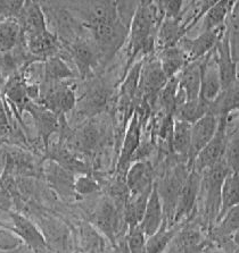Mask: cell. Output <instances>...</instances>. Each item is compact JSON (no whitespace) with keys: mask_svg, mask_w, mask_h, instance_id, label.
Wrapping results in <instances>:
<instances>
[{"mask_svg":"<svg viewBox=\"0 0 239 253\" xmlns=\"http://www.w3.org/2000/svg\"><path fill=\"white\" fill-rule=\"evenodd\" d=\"M84 26L89 30L100 65L104 66L111 63L128 40V29L120 20L114 2L96 7Z\"/></svg>","mask_w":239,"mask_h":253,"instance_id":"cell-1","label":"cell"},{"mask_svg":"<svg viewBox=\"0 0 239 253\" xmlns=\"http://www.w3.org/2000/svg\"><path fill=\"white\" fill-rule=\"evenodd\" d=\"M163 18L154 3H139L128 29V58L123 76L136 63L138 55L148 56L156 50L155 40L159 25Z\"/></svg>","mask_w":239,"mask_h":253,"instance_id":"cell-2","label":"cell"},{"mask_svg":"<svg viewBox=\"0 0 239 253\" xmlns=\"http://www.w3.org/2000/svg\"><path fill=\"white\" fill-rule=\"evenodd\" d=\"M229 171L231 170L222 159L200 172V191L205 193V217L211 228L217 223L221 203L222 184Z\"/></svg>","mask_w":239,"mask_h":253,"instance_id":"cell-3","label":"cell"},{"mask_svg":"<svg viewBox=\"0 0 239 253\" xmlns=\"http://www.w3.org/2000/svg\"><path fill=\"white\" fill-rule=\"evenodd\" d=\"M191 168L184 163H177L171 170L162 178L161 182H155L156 189L163 206L164 218L170 225H173V218L178 203L179 194L184 181Z\"/></svg>","mask_w":239,"mask_h":253,"instance_id":"cell-4","label":"cell"},{"mask_svg":"<svg viewBox=\"0 0 239 253\" xmlns=\"http://www.w3.org/2000/svg\"><path fill=\"white\" fill-rule=\"evenodd\" d=\"M33 210L34 223L38 225L44 235L49 251L55 253H68L71 250L70 229L59 218L50 216L38 209Z\"/></svg>","mask_w":239,"mask_h":253,"instance_id":"cell-5","label":"cell"},{"mask_svg":"<svg viewBox=\"0 0 239 253\" xmlns=\"http://www.w3.org/2000/svg\"><path fill=\"white\" fill-rule=\"evenodd\" d=\"M168 79L162 71L156 53L154 52L148 56H145L142 58L136 99L140 97L148 103L154 100V106H155L157 94L162 90V87L165 85Z\"/></svg>","mask_w":239,"mask_h":253,"instance_id":"cell-6","label":"cell"},{"mask_svg":"<svg viewBox=\"0 0 239 253\" xmlns=\"http://www.w3.org/2000/svg\"><path fill=\"white\" fill-rule=\"evenodd\" d=\"M8 214L11 220V227L8 228L16 234L28 250L33 253H45L49 250L40 228L32 218L14 210L9 211Z\"/></svg>","mask_w":239,"mask_h":253,"instance_id":"cell-7","label":"cell"},{"mask_svg":"<svg viewBox=\"0 0 239 253\" xmlns=\"http://www.w3.org/2000/svg\"><path fill=\"white\" fill-rule=\"evenodd\" d=\"M42 177L50 190L65 202L76 200L74 192L75 175L52 160H44Z\"/></svg>","mask_w":239,"mask_h":253,"instance_id":"cell-8","label":"cell"},{"mask_svg":"<svg viewBox=\"0 0 239 253\" xmlns=\"http://www.w3.org/2000/svg\"><path fill=\"white\" fill-rule=\"evenodd\" d=\"M227 118V117H226ZM226 118H219V126L217 133L211 141L200 150L192 160L191 169L202 172L206 168L221 162L225 156L228 136L226 133Z\"/></svg>","mask_w":239,"mask_h":253,"instance_id":"cell-9","label":"cell"},{"mask_svg":"<svg viewBox=\"0 0 239 253\" xmlns=\"http://www.w3.org/2000/svg\"><path fill=\"white\" fill-rule=\"evenodd\" d=\"M144 120L137 112L132 113L130 117L128 128L125 131L124 139L122 142L121 150L119 153V159L117 164V174L124 176L128 167L132 163V158L137 149L141 143V132Z\"/></svg>","mask_w":239,"mask_h":253,"instance_id":"cell-10","label":"cell"},{"mask_svg":"<svg viewBox=\"0 0 239 253\" xmlns=\"http://www.w3.org/2000/svg\"><path fill=\"white\" fill-rule=\"evenodd\" d=\"M200 195V172L190 169L186 181L181 187L178 203L173 218V224L183 223L186 219H190L194 211L196 202Z\"/></svg>","mask_w":239,"mask_h":253,"instance_id":"cell-11","label":"cell"},{"mask_svg":"<svg viewBox=\"0 0 239 253\" xmlns=\"http://www.w3.org/2000/svg\"><path fill=\"white\" fill-rule=\"evenodd\" d=\"M225 28L214 29L209 31H203L197 38L189 39V38H182L179 42L178 47L183 51L187 57L188 63L198 60L210 53L217 45L218 41L225 32Z\"/></svg>","mask_w":239,"mask_h":253,"instance_id":"cell-12","label":"cell"},{"mask_svg":"<svg viewBox=\"0 0 239 253\" xmlns=\"http://www.w3.org/2000/svg\"><path fill=\"white\" fill-rule=\"evenodd\" d=\"M71 58L79 76L86 80L100 65L98 52L91 40L76 39L70 44Z\"/></svg>","mask_w":239,"mask_h":253,"instance_id":"cell-13","label":"cell"},{"mask_svg":"<svg viewBox=\"0 0 239 253\" xmlns=\"http://www.w3.org/2000/svg\"><path fill=\"white\" fill-rule=\"evenodd\" d=\"M24 113H28L34 122L38 135L42 141L45 150L49 147L50 137L60 129V116L45 108L40 103L29 101L26 103Z\"/></svg>","mask_w":239,"mask_h":253,"instance_id":"cell-14","label":"cell"},{"mask_svg":"<svg viewBox=\"0 0 239 253\" xmlns=\"http://www.w3.org/2000/svg\"><path fill=\"white\" fill-rule=\"evenodd\" d=\"M210 241L200 229L183 224L167 248V253H202Z\"/></svg>","mask_w":239,"mask_h":253,"instance_id":"cell-15","label":"cell"},{"mask_svg":"<svg viewBox=\"0 0 239 253\" xmlns=\"http://www.w3.org/2000/svg\"><path fill=\"white\" fill-rule=\"evenodd\" d=\"M155 169L149 160H139L130 165L125 171L124 181L130 195H136L152 189L155 183Z\"/></svg>","mask_w":239,"mask_h":253,"instance_id":"cell-16","label":"cell"},{"mask_svg":"<svg viewBox=\"0 0 239 253\" xmlns=\"http://www.w3.org/2000/svg\"><path fill=\"white\" fill-rule=\"evenodd\" d=\"M213 55L218 66L221 86L222 89H226V87H228L233 83L238 81V64L233 59V56H231L228 37H227L226 32H223L221 38L219 39L213 50Z\"/></svg>","mask_w":239,"mask_h":253,"instance_id":"cell-17","label":"cell"},{"mask_svg":"<svg viewBox=\"0 0 239 253\" xmlns=\"http://www.w3.org/2000/svg\"><path fill=\"white\" fill-rule=\"evenodd\" d=\"M28 51L39 61H45L50 57L59 55L60 50V40L57 34L48 29L44 32L33 36L23 37Z\"/></svg>","mask_w":239,"mask_h":253,"instance_id":"cell-18","label":"cell"},{"mask_svg":"<svg viewBox=\"0 0 239 253\" xmlns=\"http://www.w3.org/2000/svg\"><path fill=\"white\" fill-rule=\"evenodd\" d=\"M219 120L213 114L207 113L191 124L190 127V168L196 155L209 143L217 133Z\"/></svg>","mask_w":239,"mask_h":253,"instance_id":"cell-19","label":"cell"},{"mask_svg":"<svg viewBox=\"0 0 239 253\" xmlns=\"http://www.w3.org/2000/svg\"><path fill=\"white\" fill-rule=\"evenodd\" d=\"M52 160V162L60 165L74 175L90 174V168L88 165L79 158L75 152L71 151L67 147L59 141L57 143L49 144L45 150L44 160Z\"/></svg>","mask_w":239,"mask_h":253,"instance_id":"cell-20","label":"cell"},{"mask_svg":"<svg viewBox=\"0 0 239 253\" xmlns=\"http://www.w3.org/2000/svg\"><path fill=\"white\" fill-rule=\"evenodd\" d=\"M16 18L21 25L23 37L33 36L48 29L44 10L36 0H25V5Z\"/></svg>","mask_w":239,"mask_h":253,"instance_id":"cell-21","label":"cell"},{"mask_svg":"<svg viewBox=\"0 0 239 253\" xmlns=\"http://www.w3.org/2000/svg\"><path fill=\"white\" fill-rule=\"evenodd\" d=\"M213 50L210 53H207L205 56V59H204L202 80H200L199 89V98H202L203 100H205L209 103L213 101L222 90Z\"/></svg>","mask_w":239,"mask_h":253,"instance_id":"cell-22","label":"cell"},{"mask_svg":"<svg viewBox=\"0 0 239 253\" xmlns=\"http://www.w3.org/2000/svg\"><path fill=\"white\" fill-rule=\"evenodd\" d=\"M188 32L181 18H163L156 32V51L178 45Z\"/></svg>","mask_w":239,"mask_h":253,"instance_id":"cell-23","label":"cell"},{"mask_svg":"<svg viewBox=\"0 0 239 253\" xmlns=\"http://www.w3.org/2000/svg\"><path fill=\"white\" fill-rule=\"evenodd\" d=\"M164 220L165 218L163 206H162L161 198L159 195V192H157L156 184L154 183V186L152 189V192H150L148 197L147 203H146L145 212L139 226L146 237H148L150 235H153V234L161 227V225L163 224Z\"/></svg>","mask_w":239,"mask_h":253,"instance_id":"cell-24","label":"cell"},{"mask_svg":"<svg viewBox=\"0 0 239 253\" xmlns=\"http://www.w3.org/2000/svg\"><path fill=\"white\" fill-rule=\"evenodd\" d=\"M204 59L205 57L188 63L178 75L179 89L186 95L187 100H194L199 97Z\"/></svg>","mask_w":239,"mask_h":253,"instance_id":"cell-25","label":"cell"},{"mask_svg":"<svg viewBox=\"0 0 239 253\" xmlns=\"http://www.w3.org/2000/svg\"><path fill=\"white\" fill-rule=\"evenodd\" d=\"M239 86L238 81L231 84L226 89H222L218 97L209 105V113L218 118H226L230 114L238 112L239 106Z\"/></svg>","mask_w":239,"mask_h":253,"instance_id":"cell-26","label":"cell"},{"mask_svg":"<svg viewBox=\"0 0 239 253\" xmlns=\"http://www.w3.org/2000/svg\"><path fill=\"white\" fill-rule=\"evenodd\" d=\"M190 127L188 123L176 121L173 125L171 152L179 159V163H184L190 167Z\"/></svg>","mask_w":239,"mask_h":253,"instance_id":"cell-27","label":"cell"},{"mask_svg":"<svg viewBox=\"0 0 239 253\" xmlns=\"http://www.w3.org/2000/svg\"><path fill=\"white\" fill-rule=\"evenodd\" d=\"M155 53L157 59L160 61L162 71H163L168 80L173 78V76L179 75L180 72L183 70V67L188 64L186 55L178 45L162 49V50L156 51Z\"/></svg>","mask_w":239,"mask_h":253,"instance_id":"cell-28","label":"cell"},{"mask_svg":"<svg viewBox=\"0 0 239 253\" xmlns=\"http://www.w3.org/2000/svg\"><path fill=\"white\" fill-rule=\"evenodd\" d=\"M183 224L170 225L164 220L161 227L146 240V253H163Z\"/></svg>","mask_w":239,"mask_h":253,"instance_id":"cell-29","label":"cell"},{"mask_svg":"<svg viewBox=\"0 0 239 253\" xmlns=\"http://www.w3.org/2000/svg\"><path fill=\"white\" fill-rule=\"evenodd\" d=\"M80 247L84 253H105L106 240L94 225L82 221L79 227Z\"/></svg>","mask_w":239,"mask_h":253,"instance_id":"cell-30","label":"cell"},{"mask_svg":"<svg viewBox=\"0 0 239 253\" xmlns=\"http://www.w3.org/2000/svg\"><path fill=\"white\" fill-rule=\"evenodd\" d=\"M239 206V174L229 171L226 176L221 189V203L217 221L225 216L234 207Z\"/></svg>","mask_w":239,"mask_h":253,"instance_id":"cell-31","label":"cell"},{"mask_svg":"<svg viewBox=\"0 0 239 253\" xmlns=\"http://www.w3.org/2000/svg\"><path fill=\"white\" fill-rule=\"evenodd\" d=\"M42 63L44 82H64L75 78V73L60 55L50 57Z\"/></svg>","mask_w":239,"mask_h":253,"instance_id":"cell-32","label":"cell"},{"mask_svg":"<svg viewBox=\"0 0 239 253\" xmlns=\"http://www.w3.org/2000/svg\"><path fill=\"white\" fill-rule=\"evenodd\" d=\"M23 40L20 23L15 17L0 20V53L10 51Z\"/></svg>","mask_w":239,"mask_h":253,"instance_id":"cell-33","label":"cell"},{"mask_svg":"<svg viewBox=\"0 0 239 253\" xmlns=\"http://www.w3.org/2000/svg\"><path fill=\"white\" fill-rule=\"evenodd\" d=\"M209 102L199 97L194 100H187L176 107L173 117L176 121H181L191 125L209 113Z\"/></svg>","mask_w":239,"mask_h":253,"instance_id":"cell-34","label":"cell"},{"mask_svg":"<svg viewBox=\"0 0 239 253\" xmlns=\"http://www.w3.org/2000/svg\"><path fill=\"white\" fill-rule=\"evenodd\" d=\"M179 87V79L178 75L169 79L165 85L157 94L155 103H159V107L163 115H173L176 107V98L177 92Z\"/></svg>","mask_w":239,"mask_h":253,"instance_id":"cell-35","label":"cell"},{"mask_svg":"<svg viewBox=\"0 0 239 253\" xmlns=\"http://www.w3.org/2000/svg\"><path fill=\"white\" fill-rule=\"evenodd\" d=\"M100 191V183L91 174L75 175L74 192L76 198L89 197Z\"/></svg>","mask_w":239,"mask_h":253,"instance_id":"cell-36","label":"cell"},{"mask_svg":"<svg viewBox=\"0 0 239 253\" xmlns=\"http://www.w3.org/2000/svg\"><path fill=\"white\" fill-rule=\"evenodd\" d=\"M146 240L147 237L139 225L129 227L125 235L128 253H146Z\"/></svg>","mask_w":239,"mask_h":253,"instance_id":"cell-37","label":"cell"},{"mask_svg":"<svg viewBox=\"0 0 239 253\" xmlns=\"http://www.w3.org/2000/svg\"><path fill=\"white\" fill-rule=\"evenodd\" d=\"M227 133V132H226ZM228 136V142H227V147L225 151V156H223V160L229 167L231 171L238 172V153H239V139H238V132L234 133H227Z\"/></svg>","mask_w":239,"mask_h":253,"instance_id":"cell-38","label":"cell"},{"mask_svg":"<svg viewBox=\"0 0 239 253\" xmlns=\"http://www.w3.org/2000/svg\"><path fill=\"white\" fill-rule=\"evenodd\" d=\"M23 247L22 241L8 226L0 223V251H14Z\"/></svg>","mask_w":239,"mask_h":253,"instance_id":"cell-39","label":"cell"},{"mask_svg":"<svg viewBox=\"0 0 239 253\" xmlns=\"http://www.w3.org/2000/svg\"><path fill=\"white\" fill-rule=\"evenodd\" d=\"M8 114V108L0 95V139H6L7 142H8V135L13 129Z\"/></svg>","mask_w":239,"mask_h":253,"instance_id":"cell-40","label":"cell"},{"mask_svg":"<svg viewBox=\"0 0 239 253\" xmlns=\"http://www.w3.org/2000/svg\"><path fill=\"white\" fill-rule=\"evenodd\" d=\"M184 0H168L163 10V18H182Z\"/></svg>","mask_w":239,"mask_h":253,"instance_id":"cell-41","label":"cell"},{"mask_svg":"<svg viewBox=\"0 0 239 253\" xmlns=\"http://www.w3.org/2000/svg\"><path fill=\"white\" fill-rule=\"evenodd\" d=\"M25 5V0H5L7 17L16 18Z\"/></svg>","mask_w":239,"mask_h":253,"instance_id":"cell-42","label":"cell"},{"mask_svg":"<svg viewBox=\"0 0 239 253\" xmlns=\"http://www.w3.org/2000/svg\"><path fill=\"white\" fill-rule=\"evenodd\" d=\"M202 253H227L221 247H218V245H212L209 244L207 247L204 249Z\"/></svg>","mask_w":239,"mask_h":253,"instance_id":"cell-43","label":"cell"},{"mask_svg":"<svg viewBox=\"0 0 239 253\" xmlns=\"http://www.w3.org/2000/svg\"><path fill=\"white\" fill-rule=\"evenodd\" d=\"M168 0H153V3L154 6L156 7L157 11H159V14L161 15V17L163 18V10H164V7L167 5Z\"/></svg>","mask_w":239,"mask_h":253,"instance_id":"cell-44","label":"cell"},{"mask_svg":"<svg viewBox=\"0 0 239 253\" xmlns=\"http://www.w3.org/2000/svg\"><path fill=\"white\" fill-rule=\"evenodd\" d=\"M7 143V140L6 139H0V148L2 147V145H5Z\"/></svg>","mask_w":239,"mask_h":253,"instance_id":"cell-45","label":"cell"},{"mask_svg":"<svg viewBox=\"0 0 239 253\" xmlns=\"http://www.w3.org/2000/svg\"><path fill=\"white\" fill-rule=\"evenodd\" d=\"M153 0H140V3H152Z\"/></svg>","mask_w":239,"mask_h":253,"instance_id":"cell-46","label":"cell"}]
</instances>
